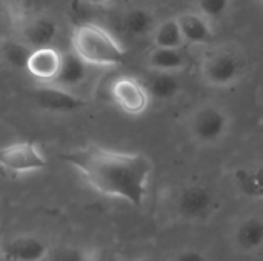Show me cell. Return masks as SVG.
<instances>
[{"label": "cell", "instance_id": "e0dca14e", "mask_svg": "<svg viewBox=\"0 0 263 261\" xmlns=\"http://www.w3.org/2000/svg\"><path fill=\"white\" fill-rule=\"evenodd\" d=\"M156 25L153 12L145 8H131L122 17V28L125 34L134 38L153 34Z\"/></svg>", "mask_w": 263, "mask_h": 261}, {"label": "cell", "instance_id": "ac0fdd59", "mask_svg": "<svg viewBox=\"0 0 263 261\" xmlns=\"http://www.w3.org/2000/svg\"><path fill=\"white\" fill-rule=\"evenodd\" d=\"M154 46L159 48H183L185 40L177 18H168L156 25L153 31Z\"/></svg>", "mask_w": 263, "mask_h": 261}, {"label": "cell", "instance_id": "9a60e30c", "mask_svg": "<svg viewBox=\"0 0 263 261\" xmlns=\"http://www.w3.org/2000/svg\"><path fill=\"white\" fill-rule=\"evenodd\" d=\"M176 74L177 72L154 71V74L145 83L151 100L171 102L182 92V82Z\"/></svg>", "mask_w": 263, "mask_h": 261}, {"label": "cell", "instance_id": "d4e9b609", "mask_svg": "<svg viewBox=\"0 0 263 261\" xmlns=\"http://www.w3.org/2000/svg\"><path fill=\"white\" fill-rule=\"evenodd\" d=\"M136 261H159V260H156V258H151V257H143V258H139V260H136Z\"/></svg>", "mask_w": 263, "mask_h": 261}, {"label": "cell", "instance_id": "d6986e66", "mask_svg": "<svg viewBox=\"0 0 263 261\" xmlns=\"http://www.w3.org/2000/svg\"><path fill=\"white\" fill-rule=\"evenodd\" d=\"M32 48H29L23 40H5L0 45L2 60L15 69H25Z\"/></svg>", "mask_w": 263, "mask_h": 261}, {"label": "cell", "instance_id": "30bf717a", "mask_svg": "<svg viewBox=\"0 0 263 261\" xmlns=\"http://www.w3.org/2000/svg\"><path fill=\"white\" fill-rule=\"evenodd\" d=\"M62 65V52L54 46L35 48L26 62V71L42 83H52Z\"/></svg>", "mask_w": 263, "mask_h": 261}, {"label": "cell", "instance_id": "7a4b0ae2", "mask_svg": "<svg viewBox=\"0 0 263 261\" xmlns=\"http://www.w3.org/2000/svg\"><path fill=\"white\" fill-rule=\"evenodd\" d=\"M72 52L86 65L96 68H112L125 60V48L103 26L97 23L79 25L71 37Z\"/></svg>", "mask_w": 263, "mask_h": 261}, {"label": "cell", "instance_id": "5bb4252c", "mask_svg": "<svg viewBox=\"0 0 263 261\" xmlns=\"http://www.w3.org/2000/svg\"><path fill=\"white\" fill-rule=\"evenodd\" d=\"M88 68L89 65H86L76 52H65L62 54V65L52 85L74 91V88H79L88 78Z\"/></svg>", "mask_w": 263, "mask_h": 261}, {"label": "cell", "instance_id": "9c48e42d", "mask_svg": "<svg viewBox=\"0 0 263 261\" xmlns=\"http://www.w3.org/2000/svg\"><path fill=\"white\" fill-rule=\"evenodd\" d=\"M31 100L39 109L52 114H69L82 109L86 100L76 95L74 91L60 88L52 83H45L31 92Z\"/></svg>", "mask_w": 263, "mask_h": 261}, {"label": "cell", "instance_id": "ffe728a7", "mask_svg": "<svg viewBox=\"0 0 263 261\" xmlns=\"http://www.w3.org/2000/svg\"><path fill=\"white\" fill-rule=\"evenodd\" d=\"M236 177L242 191L254 197H263V165L240 169L237 171Z\"/></svg>", "mask_w": 263, "mask_h": 261}, {"label": "cell", "instance_id": "44dd1931", "mask_svg": "<svg viewBox=\"0 0 263 261\" xmlns=\"http://www.w3.org/2000/svg\"><path fill=\"white\" fill-rule=\"evenodd\" d=\"M197 8L199 12L203 14L208 20L217 22L228 14L231 0H197Z\"/></svg>", "mask_w": 263, "mask_h": 261}, {"label": "cell", "instance_id": "2e32d148", "mask_svg": "<svg viewBox=\"0 0 263 261\" xmlns=\"http://www.w3.org/2000/svg\"><path fill=\"white\" fill-rule=\"evenodd\" d=\"M148 65L154 71L163 72H180L186 68L188 60L183 54L182 48H159L154 49L148 55Z\"/></svg>", "mask_w": 263, "mask_h": 261}, {"label": "cell", "instance_id": "3957f363", "mask_svg": "<svg viewBox=\"0 0 263 261\" xmlns=\"http://www.w3.org/2000/svg\"><path fill=\"white\" fill-rule=\"evenodd\" d=\"M190 135L202 146L220 143L231 128L228 111L216 103H203L196 108L190 117Z\"/></svg>", "mask_w": 263, "mask_h": 261}, {"label": "cell", "instance_id": "6da1fadb", "mask_svg": "<svg viewBox=\"0 0 263 261\" xmlns=\"http://www.w3.org/2000/svg\"><path fill=\"white\" fill-rule=\"evenodd\" d=\"M62 160L100 195L131 206H142L146 200L154 166L145 154L86 145L63 154Z\"/></svg>", "mask_w": 263, "mask_h": 261}, {"label": "cell", "instance_id": "4fadbf2b", "mask_svg": "<svg viewBox=\"0 0 263 261\" xmlns=\"http://www.w3.org/2000/svg\"><path fill=\"white\" fill-rule=\"evenodd\" d=\"M180 25L185 45H206L213 40V26L203 14L197 12H183L177 17Z\"/></svg>", "mask_w": 263, "mask_h": 261}, {"label": "cell", "instance_id": "ba28073f", "mask_svg": "<svg viewBox=\"0 0 263 261\" xmlns=\"http://www.w3.org/2000/svg\"><path fill=\"white\" fill-rule=\"evenodd\" d=\"M111 98L116 106L128 115L143 114L151 102L148 89L143 82L134 77H120L111 85Z\"/></svg>", "mask_w": 263, "mask_h": 261}, {"label": "cell", "instance_id": "7c38bea8", "mask_svg": "<svg viewBox=\"0 0 263 261\" xmlns=\"http://www.w3.org/2000/svg\"><path fill=\"white\" fill-rule=\"evenodd\" d=\"M59 35V25L48 15H40L28 20L22 28V40L32 49L52 46Z\"/></svg>", "mask_w": 263, "mask_h": 261}, {"label": "cell", "instance_id": "277c9868", "mask_svg": "<svg viewBox=\"0 0 263 261\" xmlns=\"http://www.w3.org/2000/svg\"><path fill=\"white\" fill-rule=\"evenodd\" d=\"M217 208L219 202L214 191L200 183L182 188L176 200L177 215L186 223H206L217 212Z\"/></svg>", "mask_w": 263, "mask_h": 261}, {"label": "cell", "instance_id": "603a6c76", "mask_svg": "<svg viewBox=\"0 0 263 261\" xmlns=\"http://www.w3.org/2000/svg\"><path fill=\"white\" fill-rule=\"evenodd\" d=\"M171 261H211L208 254L197 248H185L179 251Z\"/></svg>", "mask_w": 263, "mask_h": 261}, {"label": "cell", "instance_id": "8fae6325", "mask_svg": "<svg viewBox=\"0 0 263 261\" xmlns=\"http://www.w3.org/2000/svg\"><path fill=\"white\" fill-rule=\"evenodd\" d=\"M2 249L6 261H43L49 254L46 242L35 235L14 237Z\"/></svg>", "mask_w": 263, "mask_h": 261}, {"label": "cell", "instance_id": "52a82bcc", "mask_svg": "<svg viewBox=\"0 0 263 261\" xmlns=\"http://www.w3.org/2000/svg\"><path fill=\"white\" fill-rule=\"evenodd\" d=\"M230 246L240 257H256L263 252V215L242 217L231 229Z\"/></svg>", "mask_w": 263, "mask_h": 261}, {"label": "cell", "instance_id": "8992f818", "mask_svg": "<svg viewBox=\"0 0 263 261\" xmlns=\"http://www.w3.org/2000/svg\"><path fill=\"white\" fill-rule=\"evenodd\" d=\"M245 72V63L231 51H216L210 54L202 65L205 82L216 88H228L237 83Z\"/></svg>", "mask_w": 263, "mask_h": 261}, {"label": "cell", "instance_id": "5b68a950", "mask_svg": "<svg viewBox=\"0 0 263 261\" xmlns=\"http://www.w3.org/2000/svg\"><path fill=\"white\" fill-rule=\"evenodd\" d=\"M48 166L42 148L34 142H15L0 148V169L20 177L40 172Z\"/></svg>", "mask_w": 263, "mask_h": 261}, {"label": "cell", "instance_id": "7402d4cb", "mask_svg": "<svg viewBox=\"0 0 263 261\" xmlns=\"http://www.w3.org/2000/svg\"><path fill=\"white\" fill-rule=\"evenodd\" d=\"M51 261H94V254H91L88 249L65 246L55 251Z\"/></svg>", "mask_w": 263, "mask_h": 261}, {"label": "cell", "instance_id": "484cf974", "mask_svg": "<svg viewBox=\"0 0 263 261\" xmlns=\"http://www.w3.org/2000/svg\"><path fill=\"white\" fill-rule=\"evenodd\" d=\"M3 260V249L0 248V261Z\"/></svg>", "mask_w": 263, "mask_h": 261}, {"label": "cell", "instance_id": "cb8c5ba5", "mask_svg": "<svg viewBox=\"0 0 263 261\" xmlns=\"http://www.w3.org/2000/svg\"><path fill=\"white\" fill-rule=\"evenodd\" d=\"M82 2H85L88 5H94V6H102V5H106L112 0H82Z\"/></svg>", "mask_w": 263, "mask_h": 261}]
</instances>
